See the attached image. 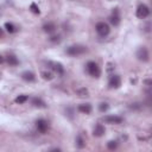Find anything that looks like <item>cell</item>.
Here are the masks:
<instances>
[{
	"instance_id": "obj_24",
	"label": "cell",
	"mask_w": 152,
	"mask_h": 152,
	"mask_svg": "<svg viewBox=\"0 0 152 152\" xmlns=\"http://www.w3.org/2000/svg\"><path fill=\"white\" fill-rule=\"evenodd\" d=\"M77 94L80 96H88V90L86 88H82V89H78L77 90Z\"/></svg>"
},
{
	"instance_id": "obj_6",
	"label": "cell",
	"mask_w": 152,
	"mask_h": 152,
	"mask_svg": "<svg viewBox=\"0 0 152 152\" xmlns=\"http://www.w3.org/2000/svg\"><path fill=\"white\" fill-rule=\"evenodd\" d=\"M102 120L106 124H110V125H119L124 121V119L121 116H118V115H106L102 118Z\"/></svg>"
},
{
	"instance_id": "obj_22",
	"label": "cell",
	"mask_w": 152,
	"mask_h": 152,
	"mask_svg": "<svg viewBox=\"0 0 152 152\" xmlns=\"http://www.w3.org/2000/svg\"><path fill=\"white\" fill-rule=\"evenodd\" d=\"M30 10H31L34 14H39V8H38V6H37L34 2H32V4L30 5Z\"/></svg>"
},
{
	"instance_id": "obj_26",
	"label": "cell",
	"mask_w": 152,
	"mask_h": 152,
	"mask_svg": "<svg viewBox=\"0 0 152 152\" xmlns=\"http://www.w3.org/2000/svg\"><path fill=\"white\" fill-rule=\"evenodd\" d=\"M2 34H4V31H2V28L0 27V37H2Z\"/></svg>"
},
{
	"instance_id": "obj_18",
	"label": "cell",
	"mask_w": 152,
	"mask_h": 152,
	"mask_svg": "<svg viewBox=\"0 0 152 152\" xmlns=\"http://www.w3.org/2000/svg\"><path fill=\"white\" fill-rule=\"evenodd\" d=\"M5 28H6L7 32H10V33H13V32L17 31V27H15L12 23H6V24H5Z\"/></svg>"
},
{
	"instance_id": "obj_8",
	"label": "cell",
	"mask_w": 152,
	"mask_h": 152,
	"mask_svg": "<svg viewBox=\"0 0 152 152\" xmlns=\"http://www.w3.org/2000/svg\"><path fill=\"white\" fill-rule=\"evenodd\" d=\"M108 86L109 88L112 89H118L120 86H121V78L119 75H112L109 77V82H108Z\"/></svg>"
},
{
	"instance_id": "obj_3",
	"label": "cell",
	"mask_w": 152,
	"mask_h": 152,
	"mask_svg": "<svg viewBox=\"0 0 152 152\" xmlns=\"http://www.w3.org/2000/svg\"><path fill=\"white\" fill-rule=\"evenodd\" d=\"M95 30H96V32H97L101 37H106V36H108V34H109V31H110L108 24H106L104 21H100V23H97V24L95 25Z\"/></svg>"
},
{
	"instance_id": "obj_25",
	"label": "cell",
	"mask_w": 152,
	"mask_h": 152,
	"mask_svg": "<svg viewBox=\"0 0 152 152\" xmlns=\"http://www.w3.org/2000/svg\"><path fill=\"white\" fill-rule=\"evenodd\" d=\"M50 42L59 43V42H61V38H59V36H52V37H50Z\"/></svg>"
},
{
	"instance_id": "obj_27",
	"label": "cell",
	"mask_w": 152,
	"mask_h": 152,
	"mask_svg": "<svg viewBox=\"0 0 152 152\" xmlns=\"http://www.w3.org/2000/svg\"><path fill=\"white\" fill-rule=\"evenodd\" d=\"M2 62H4V58H2V56L0 55V63H2Z\"/></svg>"
},
{
	"instance_id": "obj_16",
	"label": "cell",
	"mask_w": 152,
	"mask_h": 152,
	"mask_svg": "<svg viewBox=\"0 0 152 152\" xmlns=\"http://www.w3.org/2000/svg\"><path fill=\"white\" fill-rule=\"evenodd\" d=\"M6 62H7L10 65H18V63H19V61L17 59V57H15L14 55H8V56L6 57Z\"/></svg>"
},
{
	"instance_id": "obj_14",
	"label": "cell",
	"mask_w": 152,
	"mask_h": 152,
	"mask_svg": "<svg viewBox=\"0 0 152 152\" xmlns=\"http://www.w3.org/2000/svg\"><path fill=\"white\" fill-rule=\"evenodd\" d=\"M31 103H32L34 107H38V108H46L45 102H44L42 99H39V97H33L32 101H31Z\"/></svg>"
},
{
	"instance_id": "obj_2",
	"label": "cell",
	"mask_w": 152,
	"mask_h": 152,
	"mask_svg": "<svg viewBox=\"0 0 152 152\" xmlns=\"http://www.w3.org/2000/svg\"><path fill=\"white\" fill-rule=\"evenodd\" d=\"M87 71H88V74L90 75V76H93V77H100V75H101V69H100V66L95 63V62H88L87 63Z\"/></svg>"
},
{
	"instance_id": "obj_17",
	"label": "cell",
	"mask_w": 152,
	"mask_h": 152,
	"mask_svg": "<svg viewBox=\"0 0 152 152\" xmlns=\"http://www.w3.org/2000/svg\"><path fill=\"white\" fill-rule=\"evenodd\" d=\"M84 146H86V142H84L83 138H82L81 135H78V137L76 138V147H77V148H83Z\"/></svg>"
},
{
	"instance_id": "obj_11",
	"label": "cell",
	"mask_w": 152,
	"mask_h": 152,
	"mask_svg": "<svg viewBox=\"0 0 152 152\" xmlns=\"http://www.w3.org/2000/svg\"><path fill=\"white\" fill-rule=\"evenodd\" d=\"M104 132H106L104 127H103L101 124H97V125L94 127V129H93V135L96 137V138H100V137L104 135Z\"/></svg>"
},
{
	"instance_id": "obj_15",
	"label": "cell",
	"mask_w": 152,
	"mask_h": 152,
	"mask_svg": "<svg viewBox=\"0 0 152 152\" xmlns=\"http://www.w3.org/2000/svg\"><path fill=\"white\" fill-rule=\"evenodd\" d=\"M56 30V25L53 23H46L43 25V31L46 33H52Z\"/></svg>"
},
{
	"instance_id": "obj_1",
	"label": "cell",
	"mask_w": 152,
	"mask_h": 152,
	"mask_svg": "<svg viewBox=\"0 0 152 152\" xmlns=\"http://www.w3.org/2000/svg\"><path fill=\"white\" fill-rule=\"evenodd\" d=\"M87 46L84 45H80V44H75V45H71L66 49V53L69 56H80V55H83L87 52Z\"/></svg>"
},
{
	"instance_id": "obj_7",
	"label": "cell",
	"mask_w": 152,
	"mask_h": 152,
	"mask_svg": "<svg viewBox=\"0 0 152 152\" xmlns=\"http://www.w3.org/2000/svg\"><path fill=\"white\" fill-rule=\"evenodd\" d=\"M36 127L40 133L45 134L48 132V129H49V122L46 120H44V119H38L36 121Z\"/></svg>"
},
{
	"instance_id": "obj_13",
	"label": "cell",
	"mask_w": 152,
	"mask_h": 152,
	"mask_svg": "<svg viewBox=\"0 0 152 152\" xmlns=\"http://www.w3.org/2000/svg\"><path fill=\"white\" fill-rule=\"evenodd\" d=\"M77 109H78V112H81V113H83V114H90V112H91V106H90L89 103H82V104H80V106L77 107Z\"/></svg>"
},
{
	"instance_id": "obj_19",
	"label": "cell",
	"mask_w": 152,
	"mask_h": 152,
	"mask_svg": "<svg viewBox=\"0 0 152 152\" xmlns=\"http://www.w3.org/2000/svg\"><path fill=\"white\" fill-rule=\"evenodd\" d=\"M42 76H43L44 80H48V81H50V80L53 78V75L50 71H42Z\"/></svg>"
},
{
	"instance_id": "obj_20",
	"label": "cell",
	"mask_w": 152,
	"mask_h": 152,
	"mask_svg": "<svg viewBox=\"0 0 152 152\" xmlns=\"http://www.w3.org/2000/svg\"><path fill=\"white\" fill-rule=\"evenodd\" d=\"M27 96L26 95H19L17 99H15V102L17 103H19V104H21V103H24V102H26L27 101Z\"/></svg>"
},
{
	"instance_id": "obj_5",
	"label": "cell",
	"mask_w": 152,
	"mask_h": 152,
	"mask_svg": "<svg viewBox=\"0 0 152 152\" xmlns=\"http://www.w3.org/2000/svg\"><path fill=\"white\" fill-rule=\"evenodd\" d=\"M135 14H137V17H138L139 19H145V18L148 17V14H150V8H148L145 4H141V5L138 6Z\"/></svg>"
},
{
	"instance_id": "obj_9",
	"label": "cell",
	"mask_w": 152,
	"mask_h": 152,
	"mask_svg": "<svg viewBox=\"0 0 152 152\" xmlns=\"http://www.w3.org/2000/svg\"><path fill=\"white\" fill-rule=\"evenodd\" d=\"M109 21L112 25L114 26H118L120 24V14H119V8H114L112 15L109 17Z\"/></svg>"
},
{
	"instance_id": "obj_21",
	"label": "cell",
	"mask_w": 152,
	"mask_h": 152,
	"mask_svg": "<svg viewBox=\"0 0 152 152\" xmlns=\"http://www.w3.org/2000/svg\"><path fill=\"white\" fill-rule=\"evenodd\" d=\"M107 147H108L109 150H115V148L118 147V142H116L115 140H110V141L107 142Z\"/></svg>"
},
{
	"instance_id": "obj_10",
	"label": "cell",
	"mask_w": 152,
	"mask_h": 152,
	"mask_svg": "<svg viewBox=\"0 0 152 152\" xmlns=\"http://www.w3.org/2000/svg\"><path fill=\"white\" fill-rule=\"evenodd\" d=\"M48 65H49L52 70H55L57 74H59V75H62V74L64 72L63 65H62L61 63H56V62H48Z\"/></svg>"
},
{
	"instance_id": "obj_4",
	"label": "cell",
	"mask_w": 152,
	"mask_h": 152,
	"mask_svg": "<svg viewBox=\"0 0 152 152\" xmlns=\"http://www.w3.org/2000/svg\"><path fill=\"white\" fill-rule=\"evenodd\" d=\"M137 58L141 62H148L150 59V53H148V50L145 48V46H140L138 50H137Z\"/></svg>"
},
{
	"instance_id": "obj_12",
	"label": "cell",
	"mask_w": 152,
	"mask_h": 152,
	"mask_svg": "<svg viewBox=\"0 0 152 152\" xmlns=\"http://www.w3.org/2000/svg\"><path fill=\"white\" fill-rule=\"evenodd\" d=\"M21 78H23L24 81H26V82H34V81H36V76H34V74L31 72V71H24V72L21 74Z\"/></svg>"
},
{
	"instance_id": "obj_23",
	"label": "cell",
	"mask_w": 152,
	"mask_h": 152,
	"mask_svg": "<svg viewBox=\"0 0 152 152\" xmlns=\"http://www.w3.org/2000/svg\"><path fill=\"white\" fill-rule=\"evenodd\" d=\"M108 108H109V106H108V103H106V102H102V103H100V106H99V109H100L101 112H107Z\"/></svg>"
}]
</instances>
